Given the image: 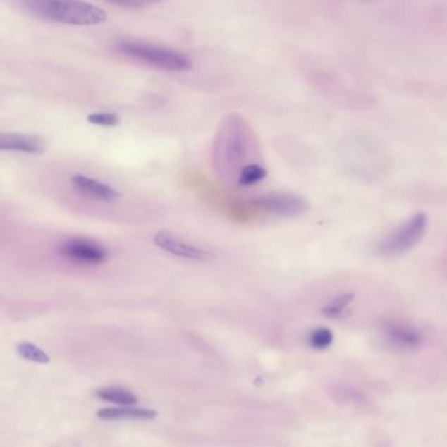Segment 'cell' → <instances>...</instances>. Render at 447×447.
<instances>
[{
  "label": "cell",
  "instance_id": "1",
  "mask_svg": "<svg viewBox=\"0 0 447 447\" xmlns=\"http://www.w3.org/2000/svg\"><path fill=\"white\" fill-rule=\"evenodd\" d=\"M18 6L32 18L75 27H94L108 20V13L102 7L85 1L23 0Z\"/></svg>",
  "mask_w": 447,
  "mask_h": 447
},
{
  "label": "cell",
  "instance_id": "2",
  "mask_svg": "<svg viewBox=\"0 0 447 447\" xmlns=\"http://www.w3.org/2000/svg\"><path fill=\"white\" fill-rule=\"evenodd\" d=\"M251 137L248 123L239 114H230L218 131L214 146V158L219 163L218 169L228 172L233 168L235 181L243 168L253 163L248 160L253 149Z\"/></svg>",
  "mask_w": 447,
  "mask_h": 447
},
{
  "label": "cell",
  "instance_id": "3",
  "mask_svg": "<svg viewBox=\"0 0 447 447\" xmlns=\"http://www.w3.org/2000/svg\"><path fill=\"white\" fill-rule=\"evenodd\" d=\"M117 51L143 65L167 73H188L193 68V59L176 49L146 44L140 41H122L116 45Z\"/></svg>",
  "mask_w": 447,
  "mask_h": 447
},
{
  "label": "cell",
  "instance_id": "4",
  "mask_svg": "<svg viewBox=\"0 0 447 447\" xmlns=\"http://www.w3.org/2000/svg\"><path fill=\"white\" fill-rule=\"evenodd\" d=\"M428 227V216L422 213L410 216L390 233L379 245L383 255L398 256L412 250L421 240Z\"/></svg>",
  "mask_w": 447,
  "mask_h": 447
},
{
  "label": "cell",
  "instance_id": "5",
  "mask_svg": "<svg viewBox=\"0 0 447 447\" xmlns=\"http://www.w3.org/2000/svg\"><path fill=\"white\" fill-rule=\"evenodd\" d=\"M59 253L66 259L83 265H102L109 257V252L102 243L87 238L66 239L59 245Z\"/></svg>",
  "mask_w": 447,
  "mask_h": 447
},
{
  "label": "cell",
  "instance_id": "6",
  "mask_svg": "<svg viewBox=\"0 0 447 447\" xmlns=\"http://www.w3.org/2000/svg\"><path fill=\"white\" fill-rule=\"evenodd\" d=\"M152 242L159 250L167 252L169 255L183 259V260L197 261V262H209L215 259V255L212 251L198 247L196 244L187 242L177 236L175 233L161 230L154 235Z\"/></svg>",
  "mask_w": 447,
  "mask_h": 447
},
{
  "label": "cell",
  "instance_id": "7",
  "mask_svg": "<svg viewBox=\"0 0 447 447\" xmlns=\"http://www.w3.org/2000/svg\"><path fill=\"white\" fill-rule=\"evenodd\" d=\"M255 204L267 213L285 218L299 216L308 210V202L303 197L288 192H271L257 198Z\"/></svg>",
  "mask_w": 447,
  "mask_h": 447
},
{
  "label": "cell",
  "instance_id": "8",
  "mask_svg": "<svg viewBox=\"0 0 447 447\" xmlns=\"http://www.w3.org/2000/svg\"><path fill=\"white\" fill-rule=\"evenodd\" d=\"M0 149L11 152H23L29 155H41L47 149L45 138L29 133H1Z\"/></svg>",
  "mask_w": 447,
  "mask_h": 447
},
{
  "label": "cell",
  "instance_id": "9",
  "mask_svg": "<svg viewBox=\"0 0 447 447\" xmlns=\"http://www.w3.org/2000/svg\"><path fill=\"white\" fill-rule=\"evenodd\" d=\"M73 187L83 193L87 197H91L97 201H103V202H113L120 200L121 193L113 188L112 185L103 183L94 177L82 175V173H76L70 178Z\"/></svg>",
  "mask_w": 447,
  "mask_h": 447
},
{
  "label": "cell",
  "instance_id": "10",
  "mask_svg": "<svg viewBox=\"0 0 447 447\" xmlns=\"http://www.w3.org/2000/svg\"><path fill=\"white\" fill-rule=\"evenodd\" d=\"M157 412L137 407H109L97 412V417L103 420H152Z\"/></svg>",
  "mask_w": 447,
  "mask_h": 447
},
{
  "label": "cell",
  "instance_id": "11",
  "mask_svg": "<svg viewBox=\"0 0 447 447\" xmlns=\"http://www.w3.org/2000/svg\"><path fill=\"white\" fill-rule=\"evenodd\" d=\"M97 398L108 403L118 404L121 407H131L138 403V398L133 392L123 390V388H114V387L103 388L97 391Z\"/></svg>",
  "mask_w": 447,
  "mask_h": 447
},
{
  "label": "cell",
  "instance_id": "12",
  "mask_svg": "<svg viewBox=\"0 0 447 447\" xmlns=\"http://www.w3.org/2000/svg\"><path fill=\"white\" fill-rule=\"evenodd\" d=\"M267 175H268L267 168L257 161H253L251 164L243 168L239 176L236 178V184L239 187H251L261 183Z\"/></svg>",
  "mask_w": 447,
  "mask_h": 447
},
{
  "label": "cell",
  "instance_id": "13",
  "mask_svg": "<svg viewBox=\"0 0 447 447\" xmlns=\"http://www.w3.org/2000/svg\"><path fill=\"white\" fill-rule=\"evenodd\" d=\"M390 340L393 344L403 348H415L420 344V336L416 331L405 326H392L390 329Z\"/></svg>",
  "mask_w": 447,
  "mask_h": 447
},
{
  "label": "cell",
  "instance_id": "14",
  "mask_svg": "<svg viewBox=\"0 0 447 447\" xmlns=\"http://www.w3.org/2000/svg\"><path fill=\"white\" fill-rule=\"evenodd\" d=\"M16 350L21 358L30 361V362H36V364H49L50 362V357L47 355V352L32 343H20Z\"/></svg>",
  "mask_w": 447,
  "mask_h": 447
},
{
  "label": "cell",
  "instance_id": "15",
  "mask_svg": "<svg viewBox=\"0 0 447 447\" xmlns=\"http://www.w3.org/2000/svg\"><path fill=\"white\" fill-rule=\"evenodd\" d=\"M87 121L91 125H96L100 128H116L120 125L121 118L117 113L113 112H94L88 114Z\"/></svg>",
  "mask_w": 447,
  "mask_h": 447
},
{
  "label": "cell",
  "instance_id": "16",
  "mask_svg": "<svg viewBox=\"0 0 447 447\" xmlns=\"http://www.w3.org/2000/svg\"><path fill=\"white\" fill-rule=\"evenodd\" d=\"M332 343V333L326 328H319L310 336V344L317 349H324Z\"/></svg>",
  "mask_w": 447,
  "mask_h": 447
},
{
  "label": "cell",
  "instance_id": "17",
  "mask_svg": "<svg viewBox=\"0 0 447 447\" xmlns=\"http://www.w3.org/2000/svg\"><path fill=\"white\" fill-rule=\"evenodd\" d=\"M352 300V295H343L340 298L335 299L332 303H329V306L324 310L328 317H336L337 314H340L344 310L348 303Z\"/></svg>",
  "mask_w": 447,
  "mask_h": 447
},
{
  "label": "cell",
  "instance_id": "18",
  "mask_svg": "<svg viewBox=\"0 0 447 447\" xmlns=\"http://www.w3.org/2000/svg\"><path fill=\"white\" fill-rule=\"evenodd\" d=\"M116 6H120V7H126V8H143L146 6H149V3H135V1H126V3H117Z\"/></svg>",
  "mask_w": 447,
  "mask_h": 447
}]
</instances>
